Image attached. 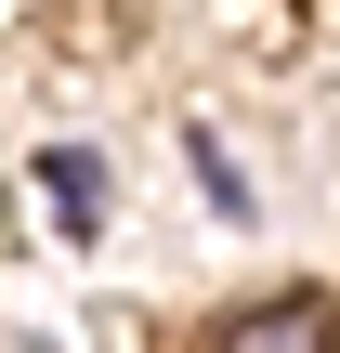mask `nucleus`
<instances>
[{"label": "nucleus", "mask_w": 340, "mask_h": 353, "mask_svg": "<svg viewBox=\"0 0 340 353\" xmlns=\"http://www.w3.org/2000/svg\"><path fill=\"white\" fill-rule=\"evenodd\" d=\"M223 353H340V314L314 288H288V301H249V314L223 327Z\"/></svg>", "instance_id": "obj_1"}]
</instances>
